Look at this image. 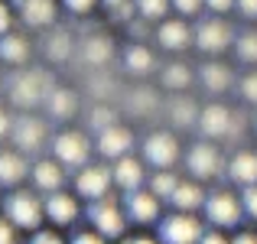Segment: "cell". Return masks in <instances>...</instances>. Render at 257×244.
Wrapping results in <instances>:
<instances>
[{"label": "cell", "mask_w": 257, "mask_h": 244, "mask_svg": "<svg viewBox=\"0 0 257 244\" xmlns=\"http://www.w3.org/2000/svg\"><path fill=\"white\" fill-rule=\"evenodd\" d=\"M4 212L17 228H23V231H39V225H43V218H46V202H39L33 192H10L4 199Z\"/></svg>", "instance_id": "cell-1"}, {"label": "cell", "mask_w": 257, "mask_h": 244, "mask_svg": "<svg viewBox=\"0 0 257 244\" xmlns=\"http://www.w3.org/2000/svg\"><path fill=\"white\" fill-rule=\"evenodd\" d=\"M88 221H91L94 231H101L104 238H120L131 218H127V212L117 202L104 195V199H94L91 205H88Z\"/></svg>", "instance_id": "cell-2"}, {"label": "cell", "mask_w": 257, "mask_h": 244, "mask_svg": "<svg viewBox=\"0 0 257 244\" xmlns=\"http://www.w3.org/2000/svg\"><path fill=\"white\" fill-rule=\"evenodd\" d=\"M202 221L192 218V212H176L160 221V241L163 244H199L202 241Z\"/></svg>", "instance_id": "cell-3"}, {"label": "cell", "mask_w": 257, "mask_h": 244, "mask_svg": "<svg viewBox=\"0 0 257 244\" xmlns=\"http://www.w3.org/2000/svg\"><path fill=\"white\" fill-rule=\"evenodd\" d=\"M52 153L62 166H88L91 157V144L82 131H62L52 137Z\"/></svg>", "instance_id": "cell-4"}, {"label": "cell", "mask_w": 257, "mask_h": 244, "mask_svg": "<svg viewBox=\"0 0 257 244\" xmlns=\"http://www.w3.org/2000/svg\"><path fill=\"white\" fill-rule=\"evenodd\" d=\"M144 160L157 169H173L179 160V140L170 131H153L144 140Z\"/></svg>", "instance_id": "cell-5"}, {"label": "cell", "mask_w": 257, "mask_h": 244, "mask_svg": "<svg viewBox=\"0 0 257 244\" xmlns=\"http://www.w3.org/2000/svg\"><path fill=\"white\" fill-rule=\"evenodd\" d=\"M231 43H234V30L221 20V13L212 17V20H202V23L195 26V46H199L202 52H208V56L228 49Z\"/></svg>", "instance_id": "cell-6"}, {"label": "cell", "mask_w": 257, "mask_h": 244, "mask_svg": "<svg viewBox=\"0 0 257 244\" xmlns=\"http://www.w3.org/2000/svg\"><path fill=\"white\" fill-rule=\"evenodd\" d=\"M202 208H205V218L215 228H234L241 221V212H244V205L231 192H212Z\"/></svg>", "instance_id": "cell-7"}, {"label": "cell", "mask_w": 257, "mask_h": 244, "mask_svg": "<svg viewBox=\"0 0 257 244\" xmlns=\"http://www.w3.org/2000/svg\"><path fill=\"white\" fill-rule=\"evenodd\" d=\"M186 169L192 173V179H215L225 169V160L212 144H195L186 153Z\"/></svg>", "instance_id": "cell-8"}, {"label": "cell", "mask_w": 257, "mask_h": 244, "mask_svg": "<svg viewBox=\"0 0 257 244\" xmlns=\"http://www.w3.org/2000/svg\"><path fill=\"white\" fill-rule=\"evenodd\" d=\"M49 85L39 72H23V75L10 78V98L17 107H36L39 101H46Z\"/></svg>", "instance_id": "cell-9"}, {"label": "cell", "mask_w": 257, "mask_h": 244, "mask_svg": "<svg viewBox=\"0 0 257 244\" xmlns=\"http://www.w3.org/2000/svg\"><path fill=\"white\" fill-rule=\"evenodd\" d=\"M98 153L104 160H120V157H127L131 153V147H134V134L127 131V127H120V124H111V127H104V131H98Z\"/></svg>", "instance_id": "cell-10"}, {"label": "cell", "mask_w": 257, "mask_h": 244, "mask_svg": "<svg viewBox=\"0 0 257 244\" xmlns=\"http://www.w3.org/2000/svg\"><path fill=\"white\" fill-rule=\"evenodd\" d=\"M199 131H202V137H208V140L228 137V134L234 131V114L228 111L225 104H208V107H202V114H199Z\"/></svg>", "instance_id": "cell-11"}, {"label": "cell", "mask_w": 257, "mask_h": 244, "mask_svg": "<svg viewBox=\"0 0 257 244\" xmlns=\"http://www.w3.org/2000/svg\"><path fill=\"white\" fill-rule=\"evenodd\" d=\"M111 182H114V173H107L104 166H85L75 176V192H82V199L94 202V199H104L107 195Z\"/></svg>", "instance_id": "cell-12"}, {"label": "cell", "mask_w": 257, "mask_h": 244, "mask_svg": "<svg viewBox=\"0 0 257 244\" xmlns=\"http://www.w3.org/2000/svg\"><path fill=\"white\" fill-rule=\"evenodd\" d=\"M124 212L131 221H137V225H150V221H157L160 215V195L153 192H140V189H134V192H127L124 199Z\"/></svg>", "instance_id": "cell-13"}, {"label": "cell", "mask_w": 257, "mask_h": 244, "mask_svg": "<svg viewBox=\"0 0 257 244\" xmlns=\"http://www.w3.org/2000/svg\"><path fill=\"white\" fill-rule=\"evenodd\" d=\"M10 137L17 140V147L23 153H36L39 147H43V140H46V124L39 117H33V114H23V117L13 124Z\"/></svg>", "instance_id": "cell-14"}, {"label": "cell", "mask_w": 257, "mask_h": 244, "mask_svg": "<svg viewBox=\"0 0 257 244\" xmlns=\"http://www.w3.org/2000/svg\"><path fill=\"white\" fill-rule=\"evenodd\" d=\"M153 36H157V43L163 46V49H170V52H179V49H186L189 43H195V30H189L186 20H163Z\"/></svg>", "instance_id": "cell-15"}, {"label": "cell", "mask_w": 257, "mask_h": 244, "mask_svg": "<svg viewBox=\"0 0 257 244\" xmlns=\"http://www.w3.org/2000/svg\"><path fill=\"white\" fill-rule=\"evenodd\" d=\"M13 4H17L23 23L33 30H46L56 23V0H13Z\"/></svg>", "instance_id": "cell-16"}, {"label": "cell", "mask_w": 257, "mask_h": 244, "mask_svg": "<svg viewBox=\"0 0 257 244\" xmlns=\"http://www.w3.org/2000/svg\"><path fill=\"white\" fill-rule=\"evenodd\" d=\"M65 182V169L59 160H36L33 163V186L39 192H59Z\"/></svg>", "instance_id": "cell-17"}, {"label": "cell", "mask_w": 257, "mask_h": 244, "mask_svg": "<svg viewBox=\"0 0 257 244\" xmlns=\"http://www.w3.org/2000/svg\"><path fill=\"white\" fill-rule=\"evenodd\" d=\"M46 218L56 221V225H72V221L78 218L75 195H65L62 189H59V192H49V199H46Z\"/></svg>", "instance_id": "cell-18"}, {"label": "cell", "mask_w": 257, "mask_h": 244, "mask_svg": "<svg viewBox=\"0 0 257 244\" xmlns=\"http://www.w3.org/2000/svg\"><path fill=\"white\" fill-rule=\"evenodd\" d=\"M147 179L144 173V163L140 160H131V157H120L114 163V186L124 189V192H134V189H140Z\"/></svg>", "instance_id": "cell-19"}, {"label": "cell", "mask_w": 257, "mask_h": 244, "mask_svg": "<svg viewBox=\"0 0 257 244\" xmlns=\"http://www.w3.org/2000/svg\"><path fill=\"white\" fill-rule=\"evenodd\" d=\"M228 179L238 186H257V153L241 150L228 160Z\"/></svg>", "instance_id": "cell-20"}, {"label": "cell", "mask_w": 257, "mask_h": 244, "mask_svg": "<svg viewBox=\"0 0 257 244\" xmlns=\"http://www.w3.org/2000/svg\"><path fill=\"white\" fill-rule=\"evenodd\" d=\"M26 173H30V163L20 153H10V150L0 153V189H17L26 179Z\"/></svg>", "instance_id": "cell-21"}, {"label": "cell", "mask_w": 257, "mask_h": 244, "mask_svg": "<svg viewBox=\"0 0 257 244\" xmlns=\"http://www.w3.org/2000/svg\"><path fill=\"white\" fill-rule=\"evenodd\" d=\"M199 81H202L205 91L225 94L228 88H231V69L221 65V62H205V65H202V72H199Z\"/></svg>", "instance_id": "cell-22"}, {"label": "cell", "mask_w": 257, "mask_h": 244, "mask_svg": "<svg viewBox=\"0 0 257 244\" xmlns=\"http://www.w3.org/2000/svg\"><path fill=\"white\" fill-rule=\"evenodd\" d=\"M46 107H49L52 117L69 120V117H75L78 101H75V94H72L69 88H49V94H46Z\"/></svg>", "instance_id": "cell-23"}, {"label": "cell", "mask_w": 257, "mask_h": 244, "mask_svg": "<svg viewBox=\"0 0 257 244\" xmlns=\"http://www.w3.org/2000/svg\"><path fill=\"white\" fill-rule=\"evenodd\" d=\"M111 52H114V46H111L107 36H85L82 46H78V56H82V62H88V65H104L107 59H111Z\"/></svg>", "instance_id": "cell-24"}, {"label": "cell", "mask_w": 257, "mask_h": 244, "mask_svg": "<svg viewBox=\"0 0 257 244\" xmlns=\"http://www.w3.org/2000/svg\"><path fill=\"white\" fill-rule=\"evenodd\" d=\"M205 199L208 195L202 192V186L199 182H179V189L173 192V208L176 212H195L199 205H205Z\"/></svg>", "instance_id": "cell-25"}, {"label": "cell", "mask_w": 257, "mask_h": 244, "mask_svg": "<svg viewBox=\"0 0 257 244\" xmlns=\"http://www.w3.org/2000/svg\"><path fill=\"white\" fill-rule=\"evenodd\" d=\"M0 59H4L7 65H26V59H30V43H26L23 36H17V33L0 36Z\"/></svg>", "instance_id": "cell-26"}, {"label": "cell", "mask_w": 257, "mask_h": 244, "mask_svg": "<svg viewBox=\"0 0 257 244\" xmlns=\"http://www.w3.org/2000/svg\"><path fill=\"white\" fill-rule=\"evenodd\" d=\"M199 114H202V107L195 104L192 98H173L170 101V117H173L176 127H192V124H199Z\"/></svg>", "instance_id": "cell-27"}, {"label": "cell", "mask_w": 257, "mask_h": 244, "mask_svg": "<svg viewBox=\"0 0 257 244\" xmlns=\"http://www.w3.org/2000/svg\"><path fill=\"white\" fill-rule=\"evenodd\" d=\"M43 52H46V59H49V62H65V59L72 56V36L65 30L49 33V36H46V43H43Z\"/></svg>", "instance_id": "cell-28"}, {"label": "cell", "mask_w": 257, "mask_h": 244, "mask_svg": "<svg viewBox=\"0 0 257 244\" xmlns=\"http://www.w3.org/2000/svg\"><path fill=\"white\" fill-rule=\"evenodd\" d=\"M124 69L134 72V75H147V72H153V52L144 49V46H127V49H124Z\"/></svg>", "instance_id": "cell-29"}, {"label": "cell", "mask_w": 257, "mask_h": 244, "mask_svg": "<svg viewBox=\"0 0 257 244\" xmlns=\"http://www.w3.org/2000/svg\"><path fill=\"white\" fill-rule=\"evenodd\" d=\"M160 81H163V88H170V91H182V88L192 85V72H189L182 62H173V65H166V69H163Z\"/></svg>", "instance_id": "cell-30"}, {"label": "cell", "mask_w": 257, "mask_h": 244, "mask_svg": "<svg viewBox=\"0 0 257 244\" xmlns=\"http://www.w3.org/2000/svg\"><path fill=\"white\" fill-rule=\"evenodd\" d=\"M234 52H238L241 62L257 65V30H244L234 36Z\"/></svg>", "instance_id": "cell-31"}, {"label": "cell", "mask_w": 257, "mask_h": 244, "mask_svg": "<svg viewBox=\"0 0 257 244\" xmlns=\"http://www.w3.org/2000/svg\"><path fill=\"white\" fill-rule=\"evenodd\" d=\"M179 182L182 179H179V176H173L170 169H157V176L150 179V189L160 195V199H173V192L179 189Z\"/></svg>", "instance_id": "cell-32"}, {"label": "cell", "mask_w": 257, "mask_h": 244, "mask_svg": "<svg viewBox=\"0 0 257 244\" xmlns=\"http://www.w3.org/2000/svg\"><path fill=\"white\" fill-rule=\"evenodd\" d=\"M173 0H137V13L140 17H147L153 23V20H163L166 13H170Z\"/></svg>", "instance_id": "cell-33"}, {"label": "cell", "mask_w": 257, "mask_h": 244, "mask_svg": "<svg viewBox=\"0 0 257 244\" xmlns=\"http://www.w3.org/2000/svg\"><path fill=\"white\" fill-rule=\"evenodd\" d=\"M88 120H91V127H94V131H104V127L117 124V111H114V107H94Z\"/></svg>", "instance_id": "cell-34"}, {"label": "cell", "mask_w": 257, "mask_h": 244, "mask_svg": "<svg viewBox=\"0 0 257 244\" xmlns=\"http://www.w3.org/2000/svg\"><path fill=\"white\" fill-rule=\"evenodd\" d=\"M131 107H134L137 114H144V117H147V114L157 107V98H153L150 91H137V94H131Z\"/></svg>", "instance_id": "cell-35"}, {"label": "cell", "mask_w": 257, "mask_h": 244, "mask_svg": "<svg viewBox=\"0 0 257 244\" xmlns=\"http://www.w3.org/2000/svg\"><path fill=\"white\" fill-rule=\"evenodd\" d=\"M238 91L247 104H257V72H251V75H244L238 81Z\"/></svg>", "instance_id": "cell-36"}, {"label": "cell", "mask_w": 257, "mask_h": 244, "mask_svg": "<svg viewBox=\"0 0 257 244\" xmlns=\"http://www.w3.org/2000/svg\"><path fill=\"white\" fill-rule=\"evenodd\" d=\"M173 10L182 17H199L205 10V0H173Z\"/></svg>", "instance_id": "cell-37"}, {"label": "cell", "mask_w": 257, "mask_h": 244, "mask_svg": "<svg viewBox=\"0 0 257 244\" xmlns=\"http://www.w3.org/2000/svg\"><path fill=\"white\" fill-rule=\"evenodd\" d=\"M241 205H244V215H251L257 221V186H244L241 192Z\"/></svg>", "instance_id": "cell-38"}, {"label": "cell", "mask_w": 257, "mask_h": 244, "mask_svg": "<svg viewBox=\"0 0 257 244\" xmlns=\"http://www.w3.org/2000/svg\"><path fill=\"white\" fill-rule=\"evenodd\" d=\"M62 4H65V10L75 13V17H88V13L98 7V0H62Z\"/></svg>", "instance_id": "cell-39"}, {"label": "cell", "mask_w": 257, "mask_h": 244, "mask_svg": "<svg viewBox=\"0 0 257 244\" xmlns=\"http://www.w3.org/2000/svg\"><path fill=\"white\" fill-rule=\"evenodd\" d=\"M0 244H20L17 241V225L10 218H0Z\"/></svg>", "instance_id": "cell-40"}, {"label": "cell", "mask_w": 257, "mask_h": 244, "mask_svg": "<svg viewBox=\"0 0 257 244\" xmlns=\"http://www.w3.org/2000/svg\"><path fill=\"white\" fill-rule=\"evenodd\" d=\"M147 23H150L147 17H140V20H131V23H127L131 36H134V39H147V36H150V26H147Z\"/></svg>", "instance_id": "cell-41"}, {"label": "cell", "mask_w": 257, "mask_h": 244, "mask_svg": "<svg viewBox=\"0 0 257 244\" xmlns=\"http://www.w3.org/2000/svg\"><path fill=\"white\" fill-rule=\"evenodd\" d=\"M107 238L101 231H78L75 238H72V244H104Z\"/></svg>", "instance_id": "cell-42"}, {"label": "cell", "mask_w": 257, "mask_h": 244, "mask_svg": "<svg viewBox=\"0 0 257 244\" xmlns=\"http://www.w3.org/2000/svg\"><path fill=\"white\" fill-rule=\"evenodd\" d=\"M10 26H13V13H10V7L0 0V36H7V33H10Z\"/></svg>", "instance_id": "cell-43"}, {"label": "cell", "mask_w": 257, "mask_h": 244, "mask_svg": "<svg viewBox=\"0 0 257 244\" xmlns=\"http://www.w3.org/2000/svg\"><path fill=\"white\" fill-rule=\"evenodd\" d=\"M30 244H65V241L59 238L56 231H36V234L30 238Z\"/></svg>", "instance_id": "cell-44"}, {"label": "cell", "mask_w": 257, "mask_h": 244, "mask_svg": "<svg viewBox=\"0 0 257 244\" xmlns=\"http://www.w3.org/2000/svg\"><path fill=\"white\" fill-rule=\"evenodd\" d=\"M234 7L241 10V17H247V20H257V0H238Z\"/></svg>", "instance_id": "cell-45"}, {"label": "cell", "mask_w": 257, "mask_h": 244, "mask_svg": "<svg viewBox=\"0 0 257 244\" xmlns=\"http://www.w3.org/2000/svg\"><path fill=\"white\" fill-rule=\"evenodd\" d=\"M234 4H238V0H205V7H208L212 13H228Z\"/></svg>", "instance_id": "cell-46"}, {"label": "cell", "mask_w": 257, "mask_h": 244, "mask_svg": "<svg viewBox=\"0 0 257 244\" xmlns=\"http://www.w3.org/2000/svg\"><path fill=\"white\" fill-rule=\"evenodd\" d=\"M199 244H231V241H225V234H221V231H205Z\"/></svg>", "instance_id": "cell-47"}, {"label": "cell", "mask_w": 257, "mask_h": 244, "mask_svg": "<svg viewBox=\"0 0 257 244\" xmlns=\"http://www.w3.org/2000/svg\"><path fill=\"white\" fill-rule=\"evenodd\" d=\"M7 134H13V124H10V114H4V107H0V137H7Z\"/></svg>", "instance_id": "cell-48"}, {"label": "cell", "mask_w": 257, "mask_h": 244, "mask_svg": "<svg viewBox=\"0 0 257 244\" xmlns=\"http://www.w3.org/2000/svg\"><path fill=\"white\" fill-rule=\"evenodd\" d=\"M231 244H257V234H254V231H241Z\"/></svg>", "instance_id": "cell-49"}, {"label": "cell", "mask_w": 257, "mask_h": 244, "mask_svg": "<svg viewBox=\"0 0 257 244\" xmlns=\"http://www.w3.org/2000/svg\"><path fill=\"white\" fill-rule=\"evenodd\" d=\"M124 244H163V241H160V238L157 241H153V238H127Z\"/></svg>", "instance_id": "cell-50"}, {"label": "cell", "mask_w": 257, "mask_h": 244, "mask_svg": "<svg viewBox=\"0 0 257 244\" xmlns=\"http://www.w3.org/2000/svg\"><path fill=\"white\" fill-rule=\"evenodd\" d=\"M120 4H127V0H104V7H107V10H114V7H120Z\"/></svg>", "instance_id": "cell-51"}, {"label": "cell", "mask_w": 257, "mask_h": 244, "mask_svg": "<svg viewBox=\"0 0 257 244\" xmlns=\"http://www.w3.org/2000/svg\"><path fill=\"white\" fill-rule=\"evenodd\" d=\"M254 127H257V124H254Z\"/></svg>", "instance_id": "cell-52"}]
</instances>
